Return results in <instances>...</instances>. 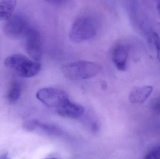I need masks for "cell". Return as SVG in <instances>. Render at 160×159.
Returning a JSON list of instances; mask_svg holds the SVG:
<instances>
[{
    "mask_svg": "<svg viewBox=\"0 0 160 159\" xmlns=\"http://www.w3.org/2000/svg\"><path fill=\"white\" fill-rule=\"evenodd\" d=\"M143 159H160V145L148 151Z\"/></svg>",
    "mask_w": 160,
    "mask_h": 159,
    "instance_id": "4fadbf2b",
    "label": "cell"
},
{
    "mask_svg": "<svg viewBox=\"0 0 160 159\" xmlns=\"http://www.w3.org/2000/svg\"><path fill=\"white\" fill-rule=\"evenodd\" d=\"M148 41L150 44L154 46L158 58L160 61V38L158 34L155 31L149 33L148 36Z\"/></svg>",
    "mask_w": 160,
    "mask_h": 159,
    "instance_id": "7c38bea8",
    "label": "cell"
},
{
    "mask_svg": "<svg viewBox=\"0 0 160 159\" xmlns=\"http://www.w3.org/2000/svg\"><path fill=\"white\" fill-rule=\"evenodd\" d=\"M22 85L18 79H12L9 82L5 94V98L11 104L17 102L21 96Z\"/></svg>",
    "mask_w": 160,
    "mask_h": 159,
    "instance_id": "30bf717a",
    "label": "cell"
},
{
    "mask_svg": "<svg viewBox=\"0 0 160 159\" xmlns=\"http://www.w3.org/2000/svg\"><path fill=\"white\" fill-rule=\"evenodd\" d=\"M57 110V113L61 116L70 118H78L84 113V108L82 106L72 102L69 100Z\"/></svg>",
    "mask_w": 160,
    "mask_h": 159,
    "instance_id": "ba28073f",
    "label": "cell"
},
{
    "mask_svg": "<svg viewBox=\"0 0 160 159\" xmlns=\"http://www.w3.org/2000/svg\"><path fill=\"white\" fill-rule=\"evenodd\" d=\"M157 7L158 11L160 15V1H159L158 3H157Z\"/></svg>",
    "mask_w": 160,
    "mask_h": 159,
    "instance_id": "5bb4252c",
    "label": "cell"
},
{
    "mask_svg": "<svg viewBox=\"0 0 160 159\" xmlns=\"http://www.w3.org/2000/svg\"><path fill=\"white\" fill-rule=\"evenodd\" d=\"M153 91V87L151 86L136 87L130 93L129 100L132 104L143 103L150 97Z\"/></svg>",
    "mask_w": 160,
    "mask_h": 159,
    "instance_id": "9c48e42d",
    "label": "cell"
},
{
    "mask_svg": "<svg viewBox=\"0 0 160 159\" xmlns=\"http://www.w3.org/2000/svg\"><path fill=\"white\" fill-rule=\"evenodd\" d=\"M101 70L98 63L87 61H78L64 65L62 72L65 77L72 80H82L94 77Z\"/></svg>",
    "mask_w": 160,
    "mask_h": 159,
    "instance_id": "7a4b0ae2",
    "label": "cell"
},
{
    "mask_svg": "<svg viewBox=\"0 0 160 159\" xmlns=\"http://www.w3.org/2000/svg\"><path fill=\"white\" fill-rule=\"evenodd\" d=\"M45 159H57L55 158H46Z\"/></svg>",
    "mask_w": 160,
    "mask_h": 159,
    "instance_id": "2e32d148",
    "label": "cell"
},
{
    "mask_svg": "<svg viewBox=\"0 0 160 159\" xmlns=\"http://www.w3.org/2000/svg\"><path fill=\"white\" fill-rule=\"evenodd\" d=\"M26 51L33 60L39 62L42 57L41 35L34 28H29L25 34Z\"/></svg>",
    "mask_w": 160,
    "mask_h": 159,
    "instance_id": "8992f818",
    "label": "cell"
},
{
    "mask_svg": "<svg viewBox=\"0 0 160 159\" xmlns=\"http://www.w3.org/2000/svg\"><path fill=\"white\" fill-rule=\"evenodd\" d=\"M7 156V154H4L0 157V159H5Z\"/></svg>",
    "mask_w": 160,
    "mask_h": 159,
    "instance_id": "9a60e30c",
    "label": "cell"
},
{
    "mask_svg": "<svg viewBox=\"0 0 160 159\" xmlns=\"http://www.w3.org/2000/svg\"><path fill=\"white\" fill-rule=\"evenodd\" d=\"M112 60L116 68L120 71L126 70L128 65V51L126 45L118 43L113 47L111 51Z\"/></svg>",
    "mask_w": 160,
    "mask_h": 159,
    "instance_id": "52a82bcc",
    "label": "cell"
},
{
    "mask_svg": "<svg viewBox=\"0 0 160 159\" xmlns=\"http://www.w3.org/2000/svg\"><path fill=\"white\" fill-rule=\"evenodd\" d=\"M36 97L47 106L55 107L57 109L69 100L66 92L53 87L40 89L37 92Z\"/></svg>",
    "mask_w": 160,
    "mask_h": 159,
    "instance_id": "277c9868",
    "label": "cell"
},
{
    "mask_svg": "<svg viewBox=\"0 0 160 159\" xmlns=\"http://www.w3.org/2000/svg\"><path fill=\"white\" fill-rule=\"evenodd\" d=\"M16 5V1L0 0V21H6L13 16Z\"/></svg>",
    "mask_w": 160,
    "mask_h": 159,
    "instance_id": "8fae6325",
    "label": "cell"
},
{
    "mask_svg": "<svg viewBox=\"0 0 160 159\" xmlns=\"http://www.w3.org/2000/svg\"><path fill=\"white\" fill-rule=\"evenodd\" d=\"M29 27L25 17L20 14L13 15L4 24V32L11 38H18L25 35Z\"/></svg>",
    "mask_w": 160,
    "mask_h": 159,
    "instance_id": "5b68a950",
    "label": "cell"
},
{
    "mask_svg": "<svg viewBox=\"0 0 160 159\" xmlns=\"http://www.w3.org/2000/svg\"><path fill=\"white\" fill-rule=\"evenodd\" d=\"M5 65L15 72L19 76L24 78L33 77L41 70L39 62L30 59L24 55L15 54L5 59Z\"/></svg>",
    "mask_w": 160,
    "mask_h": 159,
    "instance_id": "6da1fadb",
    "label": "cell"
},
{
    "mask_svg": "<svg viewBox=\"0 0 160 159\" xmlns=\"http://www.w3.org/2000/svg\"><path fill=\"white\" fill-rule=\"evenodd\" d=\"M97 31L95 20L88 16H81L73 22L69 31V37L75 43H82L93 38Z\"/></svg>",
    "mask_w": 160,
    "mask_h": 159,
    "instance_id": "3957f363",
    "label": "cell"
},
{
    "mask_svg": "<svg viewBox=\"0 0 160 159\" xmlns=\"http://www.w3.org/2000/svg\"><path fill=\"white\" fill-rule=\"evenodd\" d=\"M5 159H11L10 158L8 157V156H7V157Z\"/></svg>",
    "mask_w": 160,
    "mask_h": 159,
    "instance_id": "e0dca14e",
    "label": "cell"
}]
</instances>
